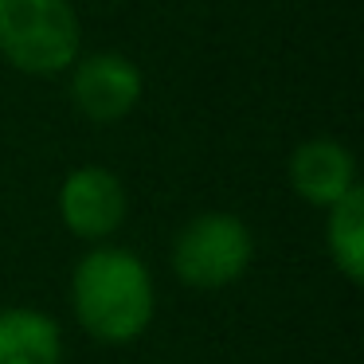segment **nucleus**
Listing matches in <instances>:
<instances>
[{"label":"nucleus","instance_id":"obj_9","mask_svg":"<svg viewBox=\"0 0 364 364\" xmlns=\"http://www.w3.org/2000/svg\"><path fill=\"white\" fill-rule=\"evenodd\" d=\"M106 4H122V0H106Z\"/></svg>","mask_w":364,"mask_h":364},{"label":"nucleus","instance_id":"obj_1","mask_svg":"<svg viewBox=\"0 0 364 364\" xmlns=\"http://www.w3.org/2000/svg\"><path fill=\"white\" fill-rule=\"evenodd\" d=\"M71 309L87 337L102 345H134L157 314L153 270L129 247H90L71 270Z\"/></svg>","mask_w":364,"mask_h":364},{"label":"nucleus","instance_id":"obj_5","mask_svg":"<svg viewBox=\"0 0 364 364\" xmlns=\"http://www.w3.org/2000/svg\"><path fill=\"white\" fill-rule=\"evenodd\" d=\"M129 215L126 184L106 165H79L59 184V220L79 243H110Z\"/></svg>","mask_w":364,"mask_h":364},{"label":"nucleus","instance_id":"obj_2","mask_svg":"<svg viewBox=\"0 0 364 364\" xmlns=\"http://www.w3.org/2000/svg\"><path fill=\"white\" fill-rule=\"evenodd\" d=\"M82 55V24L71 0H0V59L20 75L55 79Z\"/></svg>","mask_w":364,"mask_h":364},{"label":"nucleus","instance_id":"obj_7","mask_svg":"<svg viewBox=\"0 0 364 364\" xmlns=\"http://www.w3.org/2000/svg\"><path fill=\"white\" fill-rule=\"evenodd\" d=\"M63 329L32 306L0 309V364H63Z\"/></svg>","mask_w":364,"mask_h":364},{"label":"nucleus","instance_id":"obj_8","mask_svg":"<svg viewBox=\"0 0 364 364\" xmlns=\"http://www.w3.org/2000/svg\"><path fill=\"white\" fill-rule=\"evenodd\" d=\"M325 251L345 282H364V188H353L345 200L325 208Z\"/></svg>","mask_w":364,"mask_h":364},{"label":"nucleus","instance_id":"obj_6","mask_svg":"<svg viewBox=\"0 0 364 364\" xmlns=\"http://www.w3.org/2000/svg\"><path fill=\"white\" fill-rule=\"evenodd\" d=\"M286 181H290L294 196L306 200L309 208H333L337 200H345L353 188H360L356 181V157L345 141L337 137H309L286 161Z\"/></svg>","mask_w":364,"mask_h":364},{"label":"nucleus","instance_id":"obj_4","mask_svg":"<svg viewBox=\"0 0 364 364\" xmlns=\"http://www.w3.org/2000/svg\"><path fill=\"white\" fill-rule=\"evenodd\" d=\"M67 95L79 118L95 126H114L137 110L145 95V75L122 51H90L67 71Z\"/></svg>","mask_w":364,"mask_h":364},{"label":"nucleus","instance_id":"obj_3","mask_svg":"<svg viewBox=\"0 0 364 364\" xmlns=\"http://www.w3.org/2000/svg\"><path fill=\"white\" fill-rule=\"evenodd\" d=\"M255 262V235L235 212H196L168 247V267L188 290L235 286Z\"/></svg>","mask_w":364,"mask_h":364}]
</instances>
